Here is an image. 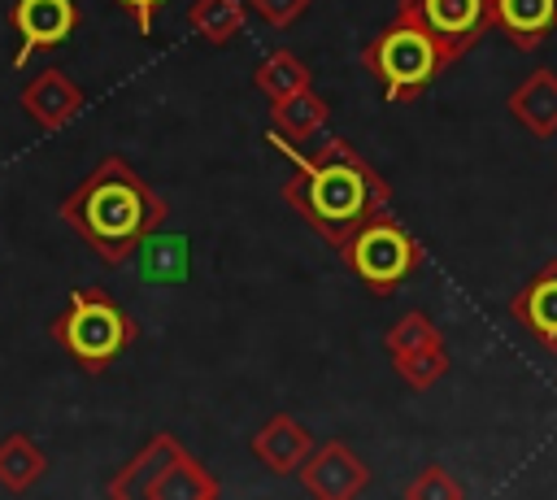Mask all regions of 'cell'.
I'll use <instances>...</instances> for the list:
<instances>
[{
    "instance_id": "44dd1931",
    "label": "cell",
    "mask_w": 557,
    "mask_h": 500,
    "mask_svg": "<svg viewBox=\"0 0 557 500\" xmlns=\"http://www.w3.org/2000/svg\"><path fill=\"white\" fill-rule=\"evenodd\" d=\"M392 365H396V374L409 383V387H431V383H440L444 374H448V348H444V339H435V343H422V348H413V352H396L392 357Z\"/></svg>"
},
{
    "instance_id": "8fae6325",
    "label": "cell",
    "mask_w": 557,
    "mask_h": 500,
    "mask_svg": "<svg viewBox=\"0 0 557 500\" xmlns=\"http://www.w3.org/2000/svg\"><path fill=\"white\" fill-rule=\"evenodd\" d=\"M518 326L548 352H557V261L540 265V274L509 300Z\"/></svg>"
},
{
    "instance_id": "7402d4cb",
    "label": "cell",
    "mask_w": 557,
    "mask_h": 500,
    "mask_svg": "<svg viewBox=\"0 0 557 500\" xmlns=\"http://www.w3.org/2000/svg\"><path fill=\"white\" fill-rule=\"evenodd\" d=\"M435 339H444V335L435 330V322H431L422 309H409V313H405L400 322H392V326H387V335H383L387 357H396V352H413V348L435 343Z\"/></svg>"
},
{
    "instance_id": "ba28073f",
    "label": "cell",
    "mask_w": 557,
    "mask_h": 500,
    "mask_svg": "<svg viewBox=\"0 0 557 500\" xmlns=\"http://www.w3.org/2000/svg\"><path fill=\"white\" fill-rule=\"evenodd\" d=\"M9 22L17 30V52L13 65H26L39 48H57L74 35L78 26V4L74 0H13Z\"/></svg>"
},
{
    "instance_id": "7a4b0ae2",
    "label": "cell",
    "mask_w": 557,
    "mask_h": 500,
    "mask_svg": "<svg viewBox=\"0 0 557 500\" xmlns=\"http://www.w3.org/2000/svg\"><path fill=\"white\" fill-rule=\"evenodd\" d=\"M61 217L91 252H100L104 265H122L131 261L135 243L165 222V200L139 178L126 157H104L61 200Z\"/></svg>"
},
{
    "instance_id": "d6986e66",
    "label": "cell",
    "mask_w": 557,
    "mask_h": 500,
    "mask_svg": "<svg viewBox=\"0 0 557 500\" xmlns=\"http://www.w3.org/2000/svg\"><path fill=\"white\" fill-rule=\"evenodd\" d=\"M252 83H257V91H261L265 100H283V96H292V91H300V87H313V74H309V65H305L296 52L274 48V52L252 70Z\"/></svg>"
},
{
    "instance_id": "30bf717a",
    "label": "cell",
    "mask_w": 557,
    "mask_h": 500,
    "mask_svg": "<svg viewBox=\"0 0 557 500\" xmlns=\"http://www.w3.org/2000/svg\"><path fill=\"white\" fill-rule=\"evenodd\" d=\"M131 257H135V270L144 283L174 287V283L191 278V235H183V230H148Z\"/></svg>"
},
{
    "instance_id": "8992f818",
    "label": "cell",
    "mask_w": 557,
    "mask_h": 500,
    "mask_svg": "<svg viewBox=\"0 0 557 500\" xmlns=\"http://www.w3.org/2000/svg\"><path fill=\"white\" fill-rule=\"evenodd\" d=\"M400 13H409L440 43L448 65L492 30V0H400Z\"/></svg>"
},
{
    "instance_id": "3957f363",
    "label": "cell",
    "mask_w": 557,
    "mask_h": 500,
    "mask_svg": "<svg viewBox=\"0 0 557 500\" xmlns=\"http://www.w3.org/2000/svg\"><path fill=\"white\" fill-rule=\"evenodd\" d=\"M48 335L87 370L104 374L139 335L135 317L104 287H74L61 317H52Z\"/></svg>"
},
{
    "instance_id": "52a82bcc",
    "label": "cell",
    "mask_w": 557,
    "mask_h": 500,
    "mask_svg": "<svg viewBox=\"0 0 557 500\" xmlns=\"http://www.w3.org/2000/svg\"><path fill=\"white\" fill-rule=\"evenodd\" d=\"M296 474H300L305 491L318 496V500H348V496H357L370 483V465L344 439L313 443Z\"/></svg>"
},
{
    "instance_id": "ffe728a7",
    "label": "cell",
    "mask_w": 557,
    "mask_h": 500,
    "mask_svg": "<svg viewBox=\"0 0 557 500\" xmlns=\"http://www.w3.org/2000/svg\"><path fill=\"white\" fill-rule=\"evenodd\" d=\"M187 26L209 43H231L244 30V0H196L187 9Z\"/></svg>"
},
{
    "instance_id": "5b68a950",
    "label": "cell",
    "mask_w": 557,
    "mask_h": 500,
    "mask_svg": "<svg viewBox=\"0 0 557 500\" xmlns=\"http://www.w3.org/2000/svg\"><path fill=\"white\" fill-rule=\"evenodd\" d=\"M344 265L352 270V278L370 291V296H392L400 283H409L422 270V243L409 235V226L383 209L370 222H361L344 243Z\"/></svg>"
},
{
    "instance_id": "7c38bea8",
    "label": "cell",
    "mask_w": 557,
    "mask_h": 500,
    "mask_svg": "<svg viewBox=\"0 0 557 500\" xmlns=\"http://www.w3.org/2000/svg\"><path fill=\"white\" fill-rule=\"evenodd\" d=\"M183 448H178V439L170 435V430H157L117 474H113V483H109V496L113 500H152V491H157V483H161V474H165V465L178 457Z\"/></svg>"
},
{
    "instance_id": "6da1fadb",
    "label": "cell",
    "mask_w": 557,
    "mask_h": 500,
    "mask_svg": "<svg viewBox=\"0 0 557 500\" xmlns=\"http://www.w3.org/2000/svg\"><path fill=\"white\" fill-rule=\"evenodd\" d=\"M270 148H278L296 174L283 187V200L305 217V226H313L318 239H326L331 248H339L361 222H370L374 213L392 209V187L387 178L344 139H322L309 152H300V143H287L270 130Z\"/></svg>"
},
{
    "instance_id": "277c9868",
    "label": "cell",
    "mask_w": 557,
    "mask_h": 500,
    "mask_svg": "<svg viewBox=\"0 0 557 500\" xmlns=\"http://www.w3.org/2000/svg\"><path fill=\"white\" fill-rule=\"evenodd\" d=\"M361 65L383 83V96H387L392 104L418 100V96L435 83V74L448 70L440 43H435L409 13H400V9H396V17L366 43Z\"/></svg>"
},
{
    "instance_id": "cb8c5ba5",
    "label": "cell",
    "mask_w": 557,
    "mask_h": 500,
    "mask_svg": "<svg viewBox=\"0 0 557 500\" xmlns=\"http://www.w3.org/2000/svg\"><path fill=\"white\" fill-rule=\"evenodd\" d=\"M309 4H313V0H244L248 13H257L261 22H270V26H278V30L292 26V22H300Z\"/></svg>"
},
{
    "instance_id": "e0dca14e",
    "label": "cell",
    "mask_w": 557,
    "mask_h": 500,
    "mask_svg": "<svg viewBox=\"0 0 557 500\" xmlns=\"http://www.w3.org/2000/svg\"><path fill=\"white\" fill-rule=\"evenodd\" d=\"M44 470H48V457L26 430H13L0 439V487L4 491H17V496L30 491L44 478Z\"/></svg>"
},
{
    "instance_id": "9c48e42d",
    "label": "cell",
    "mask_w": 557,
    "mask_h": 500,
    "mask_svg": "<svg viewBox=\"0 0 557 500\" xmlns=\"http://www.w3.org/2000/svg\"><path fill=\"white\" fill-rule=\"evenodd\" d=\"M22 109L44 126V130H57V126H65L78 109H83V87L65 74V70H57V65H48V70H39L26 87H22Z\"/></svg>"
},
{
    "instance_id": "4fadbf2b",
    "label": "cell",
    "mask_w": 557,
    "mask_h": 500,
    "mask_svg": "<svg viewBox=\"0 0 557 500\" xmlns=\"http://www.w3.org/2000/svg\"><path fill=\"white\" fill-rule=\"evenodd\" d=\"M313 435L292 417V413H274L257 435H252V457L270 470V474H296L300 461L309 457Z\"/></svg>"
},
{
    "instance_id": "5bb4252c",
    "label": "cell",
    "mask_w": 557,
    "mask_h": 500,
    "mask_svg": "<svg viewBox=\"0 0 557 500\" xmlns=\"http://www.w3.org/2000/svg\"><path fill=\"white\" fill-rule=\"evenodd\" d=\"M509 113L513 122H522V130H531L535 139H553L557 135V74L553 70H531L522 78V87L509 91Z\"/></svg>"
},
{
    "instance_id": "9a60e30c",
    "label": "cell",
    "mask_w": 557,
    "mask_h": 500,
    "mask_svg": "<svg viewBox=\"0 0 557 500\" xmlns=\"http://www.w3.org/2000/svg\"><path fill=\"white\" fill-rule=\"evenodd\" d=\"M492 26H500L522 52H535L557 30V0H492Z\"/></svg>"
},
{
    "instance_id": "603a6c76",
    "label": "cell",
    "mask_w": 557,
    "mask_h": 500,
    "mask_svg": "<svg viewBox=\"0 0 557 500\" xmlns=\"http://www.w3.org/2000/svg\"><path fill=\"white\" fill-rule=\"evenodd\" d=\"M405 496H409V500H461V483H457L440 461H431V465H422V474L405 487Z\"/></svg>"
},
{
    "instance_id": "ac0fdd59",
    "label": "cell",
    "mask_w": 557,
    "mask_h": 500,
    "mask_svg": "<svg viewBox=\"0 0 557 500\" xmlns=\"http://www.w3.org/2000/svg\"><path fill=\"white\" fill-rule=\"evenodd\" d=\"M213 496H218V478L187 452H178L165 465V474L152 491V500H213Z\"/></svg>"
},
{
    "instance_id": "2e32d148",
    "label": "cell",
    "mask_w": 557,
    "mask_h": 500,
    "mask_svg": "<svg viewBox=\"0 0 557 500\" xmlns=\"http://www.w3.org/2000/svg\"><path fill=\"white\" fill-rule=\"evenodd\" d=\"M326 117H331V109L313 87H300L283 100H270V130L287 143H309Z\"/></svg>"
},
{
    "instance_id": "d4e9b609",
    "label": "cell",
    "mask_w": 557,
    "mask_h": 500,
    "mask_svg": "<svg viewBox=\"0 0 557 500\" xmlns=\"http://www.w3.org/2000/svg\"><path fill=\"white\" fill-rule=\"evenodd\" d=\"M113 4L135 22V30H139V35H148V30H152V17H157L170 0H113Z\"/></svg>"
}]
</instances>
